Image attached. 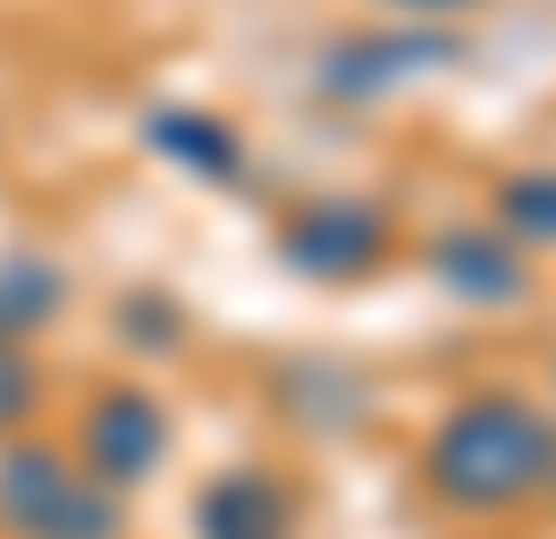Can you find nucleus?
I'll list each match as a JSON object with an SVG mask.
<instances>
[{
  "label": "nucleus",
  "instance_id": "f257e3e1",
  "mask_svg": "<svg viewBox=\"0 0 556 539\" xmlns=\"http://www.w3.org/2000/svg\"><path fill=\"white\" fill-rule=\"evenodd\" d=\"M421 480L430 498L455 514H515V505L548 498L556 480V422L515 388L464 397L421 447Z\"/></svg>",
  "mask_w": 556,
  "mask_h": 539
},
{
  "label": "nucleus",
  "instance_id": "f03ea898",
  "mask_svg": "<svg viewBox=\"0 0 556 539\" xmlns=\"http://www.w3.org/2000/svg\"><path fill=\"white\" fill-rule=\"evenodd\" d=\"M0 531L9 539H127V498L51 438L0 447Z\"/></svg>",
  "mask_w": 556,
  "mask_h": 539
},
{
  "label": "nucleus",
  "instance_id": "7ed1b4c3",
  "mask_svg": "<svg viewBox=\"0 0 556 539\" xmlns=\"http://www.w3.org/2000/svg\"><path fill=\"white\" fill-rule=\"evenodd\" d=\"M270 253L313 287L338 278H371L396 253V202L388 195H313L270 228Z\"/></svg>",
  "mask_w": 556,
  "mask_h": 539
},
{
  "label": "nucleus",
  "instance_id": "20e7f679",
  "mask_svg": "<svg viewBox=\"0 0 556 539\" xmlns=\"http://www.w3.org/2000/svg\"><path fill=\"white\" fill-rule=\"evenodd\" d=\"M455 60H464L455 26H371V34H346V42L320 51V93L329 101H388Z\"/></svg>",
  "mask_w": 556,
  "mask_h": 539
},
{
  "label": "nucleus",
  "instance_id": "39448f33",
  "mask_svg": "<svg viewBox=\"0 0 556 539\" xmlns=\"http://www.w3.org/2000/svg\"><path fill=\"white\" fill-rule=\"evenodd\" d=\"M169 447H177L169 404L152 397V388H102V397L76 413V464L93 472V480H110L118 498L169 464Z\"/></svg>",
  "mask_w": 556,
  "mask_h": 539
},
{
  "label": "nucleus",
  "instance_id": "423d86ee",
  "mask_svg": "<svg viewBox=\"0 0 556 539\" xmlns=\"http://www.w3.org/2000/svg\"><path fill=\"white\" fill-rule=\"evenodd\" d=\"M421 262H430V278H439L455 303H481V312H515V303H531V287H540V278H531V253L506 245L497 228H481V220L439 228L421 245Z\"/></svg>",
  "mask_w": 556,
  "mask_h": 539
},
{
  "label": "nucleus",
  "instance_id": "0eeeda50",
  "mask_svg": "<svg viewBox=\"0 0 556 539\" xmlns=\"http://www.w3.org/2000/svg\"><path fill=\"white\" fill-rule=\"evenodd\" d=\"M304 505L262 464H228L194 489V539H295Z\"/></svg>",
  "mask_w": 556,
  "mask_h": 539
},
{
  "label": "nucleus",
  "instance_id": "6e6552de",
  "mask_svg": "<svg viewBox=\"0 0 556 539\" xmlns=\"http://www.w3.org/2000/svg\"><path fill=\"white\" fill-rule=\"evenodd\" d=\"M143 143L169 168L203 177V186H244V135H237V118H219V110L161 101V110H143Z\"/></svg>",
  "mask_w": 556,
  "mask_h": 539
},
{
  "label": "nucleus",
  "instance_id": "1a4fd4ad",
  "mask_svg": "<svg viewBox=\"0 0 556 539\" xmlns=\"http://www.w3.org/2000/svg\"><path fill=\"white\" fill-rule=\"evenodd\" d=\"M60 303H68V270L51 262V253H0V337L9 346L51 329Z\"/></svg>",
  "mask_w": 556,
  "mask_h": 539
},
{
  "label": "nucleus",
  "instance_id": "9d476101",
  "mask_svg": "<svg viewBox=\"0 0 556 539\" xmlns=\"http://www.w3.org/2000/svg\"><path fill=\"white\" fill-rule=\"evenodd\" d=\"M489 228L522 253H556V168H515L489 195Z\"/></svg>",
  "mask_w": 556,
  "mask_h": 539
},
{
  "label": "nucleus",
  "instance_id": "9b49d317",
  "mask_svg": "<svg viewBox=\"0 0 556 539\" xmlns=\"http://www.w3.org/2000/svg\"><path fill=\"white\" fill-rule=\"evenodd\" d=\"M118 329H127V346L177 354V346H186V312H177L161 287H136V296H118Z\"/></svg>",
  "mask_w": 556,
  "mask_h": 539
},
{
  "label": "nucleus",
  "instance_id": "f8f14e48",
  "mask_svg": "<svg viewBox=\"0 0 556 539\" xmlns=\"http://www.w3.org/2000/svg\"><path fill=\"white\" fill-rule=\"evenodd\" d=\"M35 404H42V371H35V354L0 337V438L17 430V422H26Z\"/></svg>",
  "mask_w": 556,
  "mask_h": 539
},
{
  "label": "nucleus",
  "instance_id": "ddd939ff",
  "mask_svg": "<svg viewBox=\"0 0 556 539\" xmlns=\"http://www.w3.org/2000/svg\"><path fill=\"white\" fill-rule=\"evenodd\" d=\"M396 9H414V26H430V17H464V9H481V0H396Z\"/></svg>",
  "mask_w": 556,
  "mask_h": 539
},
{
  "label": "nucleus",
  "instance_id": "4468645a",
  "mask_svg": "<svg viewBox=\"0 0 556 539\" xmlns=\"http://www.w3.org/2000/svg\"><path fill=\"white\" fill-rule=\"evenodd\" d=\"M548 498H556V480H548Z\"/></svg>",
  "mask_w": 556,
  "mask_h": 539
}]
</instances>
